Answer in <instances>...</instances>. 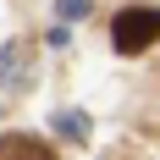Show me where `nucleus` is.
<instances>
[{
  "label": "nucleus",
  "mask_w": 160,
  "mask_h": 160,
  "mask_svg": "<svg viewBox=\"0 0 160 160\" xmlns=\"http://www.w3.org/2000/svg\"><path fill=\"white\" fill-rule=\"evenodd\" d=\"M78 11H88V0H61V17H78Z\"/></svg>",
  "instance_id": "nucleus-4"
},
{
  "label": "nucleus",
  "mask_w": 160,
  "mask_h": 160,
  "mask_svg": "<svg viewBox=\"0 0 160 160\" xmlns=\"http://www.w3.org/2000/svg\"><path fill=\"white\" fill-rule=\"evenodd\" d=\"M55 127H61V132H72V138H83V132H88L78 116H55Z\"/></svg>",
  "instance_id": "nucleus-3"
},
{
  "label": "nucleus",
  "mask_w": 160,
  "mask_h": 160,
  "mask_svg": "<svg viewBox=\"0 0 160 160\" xmlns=\"http://www.w3.org/2000/svg\"><path fill=\"white\" fill-rule=\"evenodd\" d=\"M0 160H55V149L33 132H6L0 138Z\"/></svg>",
  "instance_id": "nucleus-2"
},
{
  "label": "nucleus",
  "mask_w": 160,
  "mask_h": 160,
  "mask_svg": "<svg viewBox=\"0 0 160 160\" xmlns=\"http://www.w3.org/2000/svg\"><path fill=\"white\" fill-rule=\"evenodd\" d=\"M160 39V6H127V11H116L111 22V44L122 55H138Z\"/></svg>",
  "instance_id": "nucleus-1"
}]
</instances>
